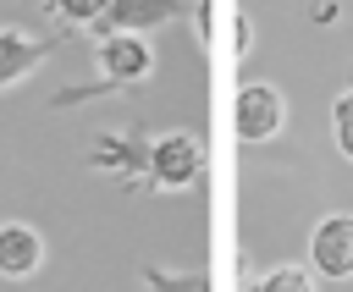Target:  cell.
<instances>
[{
	"label": "cell",
	"mask_w": 353,
	"mask_h": 292,
	"mask_svg": "<svg viewBox=\"0 0 353 292\" xmlns=\"http://www.w3.org/2000/svg\"><path fill=\"white\" fill-rule=\"evenodd\" d=\"M199 171H204V143L193 132H160V138H149V176H143V187L182 193V187L199 182Z\"/></svg>",
	"instance_id": "obj_1"
},
{
	"label": "cell",
	"mask_w": 353,
	"mask_h": 292,
	"mask_svg": "<svg viewBox=\"0 0 353 292\" xmlns=\"http://www.w3.org/2000/svg\"><path fill=\"white\" fill-rule=\"evenodd\" d=\"M281 127H287V99H281V88H270V83H243L237 99H232V132H237L243 143H270V138H281Z\"/></svg>",
	"instance_id": "obj_2"
},
{
	"label": "cell",
	"mask_w": 353,
	"mask_h": 292,
	"mask_svg": "<svg viewBox=\"0 0 353 292\" xmlns=\"http://www.w3.org/2000/svg\"><path fill=\"white\" fill-rule=\"evenodd\" d=\"M309 270L325 281H353V215H325L309 231Z\"/></svg>",
	"instance_id": "obj_3"
},
{
	"label": "cell",
	"mask_w": 353,
	"mask_h": 292,
	"mask_svg": "<svg viewBox=\"0 0 353 292\" xmlns=\"http://www.w3.org/2000/svg\"><path fill=\"white\" fill-rule=\"evenodd\" d=\"M94 61H99V77H105L110 88L143 83V77L154 72V50H149L143 33H105L99 50H94Z\"/></svg>",
	"instance_id": "obj_4"
},
{
	"label": "cell",
	"mask_w": 353,
	"mask_h": 292,
	"mask_svg": "<svg viewBox=\"0 0 353 292\" xmlns=\"http://www.w3.org/2000/svg\"><path fill=\"white\" fill-rule=\"evenodd\" d=\"M182 11V0H110L99 17H94V33L105 39V33H149V28H160L165 17H176Z\"/></svg>",
	"instance_id": "obj_5"
},
{
	"label": "cell",
	"mask_w": 353,
	"mask_h": 292,
	"mask_svg": "<svg viewBox=\"0 0 353 292\" xmlns=\"http://www.w3.org/2000/svg\"><path fill=\"white\" fill-rule=\"evenodd\" d=\"M39 264H44V237L28 220H0V275L28 281Z\"/></svg>",
	"instance_id": "obj_6"
},
{
	"label": "cell",
	"mask_w": 353,
	"mask_h": 292,
	"mask_svg": "<svg viewBox=\"0 0 353 292\" xmlns=\"http://www.w3.org/2000/svg\"><path fill=\"white\" fill-rule=\"evenodd\" d=\"M88 160H94L99 171H116V176H127L132 187H143V176H149V138H110V132H99Z\"/></svg>",
	"instance_id": "obj_7"
},
{
	"label": "cell",
	"mask_w": 353,
	"mask_h": 292,
	"mask_svg": "<svg viewBox=\"0 0 353 292\" xmlns=\"http://www.w3.org/2000/svg\"><path fill=\"white\" fill-rule=\"evenodd\" d=\"M44 61V44L17 33V28H0V88H17L22 77H33Z\"/></svg>",
	"instance_id": "obj_8"
},
{
	"label": "cell",
	"mask_w": 353,
	"mask_h": 292,
	"mask_svg": "<svg viewBox=\"0 0 353 292\" xmlns=\"http://www.w3.org/2000/svg\"><path fill=\"white\" fill-rule=\"evenodd\" d=\"M254 292H314V275L303 264H276L254 281Z\"/></svg>",
	"instance_id": "obj_9"
},
{
	"label": "cell",
	"mask_w": 353,
	"mask_h": 292,
	"mask_svg": "<svg viewBox=\"0 0 353 292\" xmlns=\"http://www.w3.org/2000/svg\"><path fill=\"white\" fill-rule=\"evenodd\" d=\"M110 0H50L55 22H72V28H94V17L105 11Z\"/></svg>",
	"instance_id": "obj_10"
},
{
	"label": "cell",
	"mask_w": 353,
	"mask_h": 292,
	"mask_svg": "<svg viewBox=\"0 0 353 292\" xmlns=\"http://www.w3.org/2000/svg\"><path fill=\"white\" fill-rule=\"evenodd\" d=\"M331 132H336V149H342L347 165H353V88L336 94V105H331Z\"/></svg>",
	"instance_id": "obj_11"
},
{
	"label": "cell",
	"mask_w": 353,
	"mask_h": 292,
	"mask_svg": "<svg viewBox=\"0 0 353 292\" xmlns=\"http://www.w3.org/2000/svg\"><path fill=\"white\" fill-rule=\"evenodd\" d=\"M143 292H204L199 275H165V270H143Z\"/></svg>",
	"instance_id": "obj_12"
},
{
	"label": "cell",
	"mask_w": 353,
	"mask_h": 292,
	"mask_svg": "<svg viewBox=\"0 0 353 292\" xmlns=\"http://www.w3.org/2000/svg\"><path fill=\"white\" fill-rule=\"evenodd\" d=\"M309 17H314L320 28H325V22H336V0H314V6H309Z\"/></svg>",
	"instance_id": "obj_13"
},
{
	"label": "cell",
	"mask_w": 353,
	"mask_h": 292,
	"mask_svg": "<svg viewBox=\"0 0 353 292\" xmlns=\"http://www.w3.org/2000/svg\"><path fill=\"white\" fill-rule=\"evenodd\" d=\"M232 44H237V50H248V44H254V28H248V22H243V17H237V22H232Z\"/></svg>",
	"instance_id": "obj_14"
},
{
	"label": "cell",
	"mask_w": 353,
	"mask_h": 292,
	"mask_svg": "<svg viewBox=\"0 0 353 292\" xmlns=\"http://www.w3.org/2000/svg\"><path fill=\"white\" fill-rule=\"evenodd\" d=\"M347 88H353V66H347Z\"/></svg>",
	"instance_id": "obj_15"
}]
</instances>
